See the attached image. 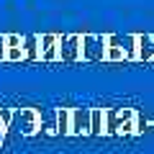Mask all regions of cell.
Returning <instances> with one entry per match:
<instances>
[{
	"label": "cell",
	"instance_id": "obj_7",
	"mask_svg": "<svg viewBox=\"0 0 154 154\" xmlns=\"http://www.w3.org/2000/svg\"><path fill=\"white\" fill-rule=\"evenodd\" d=\"M134 62H154V33H136Z\"/></svg>",
	"mask_w": 154,
	"mask_h": 154
},
{
	"label": "cell",
	"instance_id": "obj_8",
	"mask_svg": "<svg viewBox=\"0 0 154 154\" xmlns=\"http://www.w3.org/2000/svg\"><path fill=\"white\" fill-rule=\"evenodd\" d=\"M105 41H108V49H105V62H128V54L121 49V44H118V36H116V33H105Z\"/></svg>",
	"mask_w": 154,
	"mask_h": 154
},
{
	"label": "cell",
	"instance_id": "obj_10",
	"mask_svg": "<svg viewBox=\"0 0 154 154\" xmlns=\"http://www.w3.org/2000/svg\"><path fill=\"white\" fill-rule=\"evenodd\" d=\"M54 123H57V136H69V108H57Z\"/></svg>",
	"mask_w": 154,
	"mask_h": 154
},
{
	"label": "cell",
	"instance_id": "obj_2",
	"mask_svg": "<svg viewBox=\"0 0 154 154\" xmlns=\"http://www.w3.org/2000/svg\"><path fill=\"white\" fill-rule=\"evenodd\" d=\"M0 62H3V64L26 62L23 36H21V33H0Z\"/></svg>",
	"mask_w": 154,
	"mask_h": 154
},
{
	"label": "cell",
	"instance_id": "obj_9",
	"mask_svg": "<svg viewBox=\"0 0 154 154\" xmlns=\"http://www.w3.org/2000/svg\"><path fill=\"white\" fill-rule=\"evenodd\" d=\"M103 134H105L103 108H90V136H103Z\"/></svg>",
	"mask_w": 154,
	"mask_h": 154
},
{
	"label": "cell",
	"instance_id": "obj_1",
	"mask_svg": "<svg viewBox=\"0 0 154 154\" xmlns=\"http://www.w3.org/2000/svg\"><path fill=\"white\" fill-rule=\"evenodd\" d=\"M13 128L21 136H36L41 134V110L38 108H13Z\"/></svg>",
	"mask_w": 154,
	"mask_h": 154
},
{
	"label": "cell",
	"instance_id": "obj_6",
	"mask_svg": "<svg viewBox=\"0 0 154 154\" xmlns=\"http://www.w3.org/2000/svg\"><path fill=\"white\" fill-rule=\"evenodd\" d=\"M36 44H38V62H57L59 33H36Z\"/></svg>",
	"mask_w": 154,
	"mask_h": 154
},
{
	"label": "cell",
	"instance_id": "obj_13",
	"mask_svg": "<svg viewBox=\"0 0 154 154\" xmlns=\"http://www.w3.org/2000/svg\"><path fill=\"white\" fill-rule=\"evenodd\" d=\"M23 51H26V62H38L36 33H31V36H23Z\"/></svg>",
	"mask_w": 154,
	"mask_h": 154
},
{
	"label": "cell",
	"instance_id": "obj_5",
	"mask_svg": "<svg viewBox=\"0 0 154 154\" xmlns=\"http://www.w3.org/2000/svg\"><path fill=\"white\" fill-rule=\"evenodd\" d=\"M69 136H90V108H69Z\"/></svg>",
	"mask_w": 154,
	"mask_h": 154
},
{
	"label": "cell",
	"instance_id": "obj_11",
	"mask_svg": "<svg viewBox=\"0 0 154 154\" xmlns=\"http://www.w3.org/2000/svg\"><path fill=\"white\" fill-rule=\"evenodd\" d=\"M105 116V136H118V108H103Z\"/></svg>",
	"mask_w": 154,
	"mask_h": 154
},
{
	"label": "cell",
	"instance_id": "obj_12",
	"mask_svg": "<svg viewBox=\"0 0 154 154\" xmlns=\"http://www.w3.org/2000/svg\"><path fill=\"white\" fill-rule=\"evenodd\" d=\"M11 128H13V108H8V105H0V136L5 139Z\"/></svg>",
	"mask_w": 154,
	"mask_h": 154
},
{
	"label": "cell",
	"instance_id": "obj_4",
	"mask_svg": "<svg viewBox=\"0 0 154 154\" xmlns=\"http://www.w3.org/2000/svg\"><path fill=\"white\" fill-rule=\"evenodd\" d=\"M105 49H108V41H105V33H82V62L88 64H98L105 62Z\"/></svg>",
	"mask_w": 154,
	"mask_h": 154
},
{
	"label": "cell",
	"instance_id": "obj_3",
	"mask_svg": "<svg viewBox=\"0 0 154 154\" xmlns=\"http://www.w3.org/2000/svg\"><path fill=\"white\" fill-rule=\"evenodd\" d=\"M57 62H64V64L82 62V33H64V36H59Z\"/></svg>",
	"mask_w": 154,
	"mask_h": 154
}]
</instances>
